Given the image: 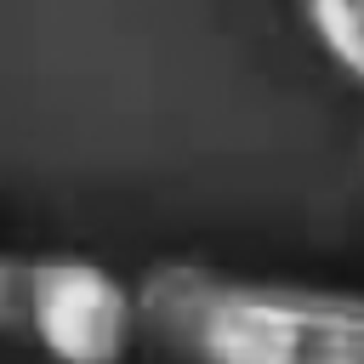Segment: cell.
<instances>
[{
	"instance_id": "obj_1",
	"label": "cell",
	"mask_w": 364,
	"mask_h": 364,
	"mask_svg": "<svg viewBox=\"0 0 364 364\" xmlns=\"http://www.w3.org/2000/svg\"><path fill=\"white\" fill-rule=\"evenodd\" d=\"M136 296L142 330L188 364H364V290L165 262Z\"/></svg>"
},
{
	"instance_id": "obj_2",
	"label": "cell",
	"mask_w": 364,
	"mask_h": 364,
	"mask_svg": "<svg viewBox=\"0 0 364 364\" xmlns=\"http://www.w3.org/2000/svg\"><path fill=\"white\" fill-rule=\"evenodd\" d=\"M51 364H125L142 330V296L85 256L28 262V324Z\"/></svg>"
},
{
	"instance_id": "obj_3",
	"label": "cell",
	"mask_w": 364,
	"mask_h": 364,
	"mask_svg": "<svg viewBox=\"0 0 364 364\" xmlns=\"http://www.w3.org/2000/svg\"><path fill=\"white\" fill-rule=\"evenodd\" d=\"M318 51L364 91V0H301Z\"/></svg>"
},
{
	"instance_id": "obj_4",
	"label": "cell",
	"mask_w": 364,
	"mask_h": 364,
	"mask_svg": "<svg viewBox=\"0 0 364 364\" xmlns=\"http://www.w3.org/2000/svg\"><path fill=\"white\" fill-rule=\"evenodd\" d=\"M28 324V262L0 256V330Z\"/></svg>"
}]
</instances>
